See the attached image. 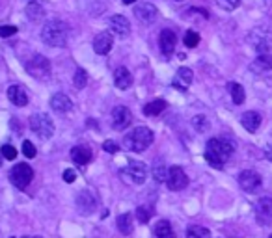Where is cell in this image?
Wrapping results in <instances>:
<instances>
[{
	"mask_svg": "<svg viewBox=\"0 0 272 238\" xmlns=\"http://www.w3.org/2000/svg\"><path fill=\"white\" fill-rule=\"evenodd\" d=\"M136 0H123V4H127V6H131V4H135Z\"/></svg>",
	"mask_w": 272,
	"mask_h": 238,
	"instance_id": "obj_42",
	"label": "cell"
},
{
	"mask_svg": "<svg viewBox=\"0 0 272 238\" xmlns=\"http://www.w3.org/2000/svg\"><path fill=\"white\" fill-rule=\"evenodd\" d=\"M186 238H211L207 227H201V225H190L186 229Z\"/></svg>",
	"mask_w": 272,
	"mask_h": 238,
	"instance_id": "obj_29",
	"label": "cell"
},
{
	"mask_svg": "<svg viewBox=\"0 0 272 238\" xmlns=\"http://www.w3.org/2000/svg\"><path fill=\"white\" fill-rule=\"evenodd\" d=\"M192 77H194L192 69L181 67V69H177L176 77H174V86L177 89H181V91H186L190 87V84H192Z\"/></svg>",
	"mask_w": 272,
	"mask_h": 238,
	"instance_id": "obj_16",
	"label": "cell"
},
{
	"mask_svg": "<svg viewBox=\"0 0 272 238\" xmlns=\"http://www.w3.org/2000/svg\"><path fill=\"white\" fill-rule=\"evenodd\" d=\"M71 159L75 164L79 166H86L90 160H91V149L86 145H77L71 149Z\"/></svg>",
	"mask_w": 272,
	"mask_h": 238,
	"instance_id": "obj_21",
	"label": "cell"
},
{
	"mask_svg": "<svg viewBox=\"0 0 272 238\" xmlns=\"http://www.w3.org/2000/svg\"><path fill=\"white\" fill-rule=\"evenodd\" d=\"M192 127L198 132H205L209 128V119L205 116H196V118H192Z\"/></svg>",
	"mask_w": 272,
	"mask_h": 238,
	"instance_id": "obj_34",
	"label": "cell"
},
{
	"mask_svg": "<svg viewBox=\"0 0 272 238\" xmlns=\"http://www.w3.org/2000/svg\"><path fill=\"white\" fill-rule=\"evenodd\" d=\"M30 128L34 134H38L41 140H48L54 134V123L48 114H34L30 118Z\"/></svg>",
	"mask_w": 272,
	"mask_h": 238,
	"instance_id": "obj_4",
	"label": "cell"
},
{
	"mask_svg": "<svg viewBox=\"0 0 272 238\" xmlns=\"http://www.w3.org/2000/svg\"><path fill=\"white\" fill-rule=\"evenodd\" d=\"M239 2H240V0H220V4H222L226 9L237 8V6H239Z\"/></svg>",
	"mask_w": 272,
	"mask_h": 238,
	"instance_id": "obj_40",
	"label": "cell"
},
{
	"mask_svg": "<svg viewBox=\"0 0 272 238\" xmlns=\"http://www.w3.org/2000/svg\"><path fill=\"white\" fill-rule=\"evenodd\" d=\"M41 0H28V4H40Z\"/></svg>",
	"mask_w": 272,
	"mask_h": 238,
	"instance_id": "obj_43",
	"label": "cell"
},
{
	"mask_svg": "<svg viewBox=\"0 0 272 238\" xmlns=\"http://www.w3.org/2000/svg\"><path fill=\"white\" fill-rule=\"evenodd\" d=\"M135 15L138 21L145 24H153L159 19V9L153 6L151 2H140L135 6Z\"/></svg>",
	"mask_w": 272,
	"mask_h": 238,
	"instance_id": "obj_8",
	"label": "cell"
},
{
	"mask_svg": "<svg viewBox=\"0 0 272 238\" xmlns=\"http://www.w3.org/2000/svg\"><path fill=\"white\" fill-rule=\"evenodd\" d=\"M69 38V26L64 21H48L43 24L41 30V40L48 47H64Z\"/></svg>",
	"mask_w": 272,
	"mask_h": 238,
	"instance_id": "obj_2",
	"label": "cell"
},
{
	"mask_svg": "<svg viewBox=\"0 0 272 238\" xmlns=\"http://www.w3.org/2000/svg\"><path fill=\"white\" fill-rule=\"evenodd\" d=\"M17 32L15 26H0V38H9V36H13Z\"/></svg>",
	"mask_w": 272,
	"mask_h": 238,
	"instance_id": "obj_37",
	"label": "cell"
},
{
	"mask_svg": "<svg viewBox=\"0 0 272 238\" xmlns=\"http://www.w3.org/2000/svg\"><path fill=\"white\" fill-rule=\"evenodd\" d=\"M239 184L244 192L254 194V192H257L261 188V177L256 171H252V169H244V171L239 173Z\"/></svg>",
	"mask_w": 272,
	"mask_h": 238,
	"instance_id": "obj_10",
	"label": "cell"
},
{
	"mask_svg": "<svg viewBox=\"0 0 272 238\" xmlns=\"http://www.w3.org/2000/svg\"><path fill=\"white\" fill-rule=\"evenodd\" d=\"M118 229L121 235H131L133 233V216L121 214L118 216Z\"/></svg>",
	"mask_w": 272,
	"mask_h": 238,
	"instance_id": "obj_27",
	"label": "cell"
},
{
	"mask_svg": "<svg viewBox=\"0 0 272 238\" xmlns=\"http://www.w3.org/2000/svg\"><path fill=\"white\" fill-rule=\"evenodd\" d=\"M103 149H104L106 153H110V155H112V153L118 151V143L112 142V140H106V142L103 143Z\"/></svg>",
	"mask_w": 272,
	"mask_h": 238,
	"instance_id": "obj_38",
	"label": "cell"
},
{
	"mask_svg": "<svg viewBox=\"0 0 272 238\" xmlns=\"http://www.w3.org/2000/svg\"><path fill=\"white\" fill-rule=\"evenodd\" d=\"M0 153H2L4 159H8V160H13L17 157V149L13 145H4V147L0 149Z\"/></svg>",
	"mask_w": 272,
	"mask_h": 238,
	"instance_id": "obj_36",
	"label": "cell"
},
{
	"mask_svg": "<svg viewBox=\"0 0 272 238\" xmlns=\"http://www.w3.org/2000/svg\"><path fill=\"white\" fill-rule=\"evenodd\" d=\"M50 108H52L54 112L65 114V112H69L73 108V103L67 95H64V93H56V95H52V99H50Z\"/></svg>",
	"mask_w": 272,
	"mask_h": 238,
	"instance_id": "obj_22",
	"label": "cell"
},
{
	"mask_svg": "<svg viewBox=\"0 0 272 238\" xmlns=\"http://www.w3.org/2000/svg\"><path fill=\"white\" fill-rule=\"evenodd\" d=\"M153 233H155L157 238H176V233H174L168 220H160V222L155 225Z\"/></svg>",
	"mask_w": 272,
	"mask_h": 238,
	"instance_id": "obj_24",
	"label": "cell"
},
{
	"mask_svg": "<svg viewBox=\"0 0 272 238\" xmlns=\"http://www.w3.org/2000/svg\"><path fill=\"white\" fill-rule=\"evenodd\" d=\"M112 45H114V40L110 32L97 34L95 40H93V50H95L97 54H108Z\"/></svg>",
	"mask_w": 272,
	"mask_h": 238,
	"instance_id": "obj_15",
	"label": "cell"
},
{
	"mask_svg": "<svg viewBox=\"0 0 272 238\" xmlns=\"http://www.w3.org/2000/svg\"><path fill=\"white\" fill-rule=\"evenodd\" d=\"M8 99L15 104V106H26V104H28V93H26V89H24L23 86H19V84L8 87Z\"/></svg>",
	"mask_w": 272,
	"mask_h": 238,
	"instance_id": "obj_18",
	"label": "cell"
},
{
	"mask_svg": "<svg viewBox=\"0 0 272 238\" xmlns=\"http://www.w3.org/2000/svg\"><path fill=\"white\" fill-rule=\"evenodd\" d=\"M183 43H184V45H186V47H188V48L198 47V43H200V34H198V32H194V30H188V32L184 34Z\"/></svg>",
	"mask_w": 272,
	"mask_h": 238,
	"instance_id": "obj_33",
	"label": "cell"
},
{
	"mask_svg": "<svg viewBox=\"0 0 272 238\" xmlns=\"http://www.w3.org/2000/svg\"><path fill=\"white\" fill-rule=\"evenodd\" d=\"M121 175L127 179L129 183L144 184L145 177H147V167H145L144 162H140V160H133V162H129L127 166L121 169Z\"/></svg>",
	"mask_w": 272,
	"mask_h": 238,
	"instance_id": "obj_7",
	"label": "cell"
},
{
	"mask_svg": "<svg viewBox=\"0 0 272 238\" xmlns=\"http://www.w3.org/2000/svg\"><path fill=\"white\" fill-rule=\"evenodd\" d=\"M168 173L170 169L166 167V164H164L162 160H155V162H153V177H155V181L166 183V181H168Z\"/></svg>",
	"mask_w": 272,
	"mask_h": 238,
	"instance_id": "obj_25",
	"label": "cell"
},
{
	"mask_svg": "<svg viewBox=\"0 0 272 238\" xmlns=\"http://www.w3.org/2000/svg\"><path fill=\"white\" fill-rule=\"evenodd\" d=\"M0 166H2V159H0Z\"/></svg>",
	"mask_w": 272,
	"mask_h": 238,
	"instance_id": "obj_45",
	"label": "cell"
},
{
	"mask_svg": "<svg viewBox=\"0 0 272 238\" xmlns=\"http://www.w3.org/2000/svg\"><path fill=\"white\" fill-rule=\"evenodd\" d=\"M131 121H133V114L129 108L125 106H116L112 110V127L116 130H123V128H127L131 125Z\"/></svg>",
	"mask_w": 272,
	"mask_h": 238,
	"instance_id": "obj_13",
	"label": "cell"
},
{
	"mask_svg": "<svg viewBox=\"0 0 272 238\" xmlns=\"http://www.w3.org/2000/svg\"><path fill=\"white\" fill-rule=\"evenodd\" d=\"M166 108V103L162 101V99H157V101H153V103L145 104L144 106V114L145 116H159L160 112Z\"/></svg>",
	"mask_w": 272,
	"mask_h": 238,
	"instance_id": "obj_28",
	"label": "cell"
},
{
	"mask_svg": "<svg viewBox=\"0 0 272 238\" xmlns=\"http://www.w3.org/2000/svg\"><path fill=\"white\" fill-rule=\"evenodd\" d=\"M108 24H110V30H112L116 36H120V38H125V36H129V32H131V23H129L127 17L123 15H114L110 21H108Z\"/></svg>",
	"mask_w": 272,
	"mask_h": 238,
	"instance_id": "obj_17",
	"label": "cell"
},
{
	"mask_svg": "<svg viewBox=\"0 0 272 238\" xmlns=\"http://www.w3.org/2000/svg\"><path fill=\"white\" fill-rule=\"evenodd\" d=\"M256 218L259 225H271L272 223V199L261 198L256 205Z\"/></svg>",
	"mask_w": 272,
	"mask_h": 238,
	"instance_id": "obj_12",
	"label": "cell"
},
{
	"mask_svg": "<svg viewBox=\"0 0 272 238\" xmlns=\"http://www.w3.org/2000/svg\"><path fill=\"white\" fill-rule=\"evenodd\" d=\"M155 136L147 127H136L131 134L125 136L123 140V145L127 147L129 151H135V153H142L145 151L149 145L153 143Z\"/></svg>",
	"mask_w": 272,
	"mask_h": 238,
	"instance_id": "obj_3",
	"label": "cell"
},
{
	"mask_svg": "<svg viewBox=\"0 0 272 238\" xmlns=\"http://www.w3.org/2000/svg\"><path fill=\"white\" fill-rule=\"evenodd\" d=\"M240 123H242V127L246 128L248 132H256L257 128L261 127V116L254 110L244 112V114L240 116Z\"/></svg>",
	"mask_w": 272,
	"mask_h": 238,
	"instance_id": "obj_20",
	"label": "cell"
},
{
	"mask_svg": "<svg viewBox=\"0 0 272 238\" xmlns=\"http://www.w3.org/2000/svg\"><path fill=\"white\" fill-rule=\"evenodd\" d=\"M75 203H77V208H79V212H80V214H84V216L93 214V210L97 208V199H95V196H93L91 192H88V190L79 192V196H77V199H75Z\"/></svg>",
	"mask_w": 272,
	"mask_h": 238,
	"instance_id": "obj_9",
	"label": "cell"
},
{
	"mask_svg": "<svg viewBox=\"0 0 272 238\" xmlns=\"http://www.w3.org/2000/svg\"><path fill=\"white\" fill-rule=\"evenodd\" d=\"M176 2H183V0H176Z\"/></svg>",
	"mask_w": 272,
	"mask_h": 238,
	"instance_id": "obj_46",
	"label": "cell"
},
{
	"mask_svg": "<svg viewBox=\"0 0 272 238\" xmlns=\"http://www.w3.org/2000/svg\"><path fill=\"white\" fill-rule=\"evenodd\" d=\"M23 155L26 159H34V157H36V147H34L32 142H28V140L23 142Z\"/></svg>",
	"mask_w": 272,
	"mask_h": 238,
	"instance_id": "obj_35",
	"label": "cell"
},
{
	"mask_svg": "<svg viewBox=\"0 0 272 238\" xmlns=\"http://www.w3.org/2000/svg\"><path fill=\"white\" fill-rule=\"evenodd\" d=\"M235 151V145L229 140H220V138H213L207 142V149H205V160L209 166H213L215 169H222L226 164V160L229 159Z\"/></svg>",
	"mask_w": 272,
	"mask_h": 238,
	"instance_id": "obj_1",
	"label": "cell"
},
{
	"mask_svg": "<svg viewBox=\"0 0 272 238\" xmlns=\"http://www.w3.org/2000/svg\"><path fill=\"white\" fill-rule=\"evenodd\" d=\"M265 157H267V159H269V160L272 162V145H269V147L265 149Z\"/></svg>",
	"mask_w": 272,
	"mask_h": 238,
	"instance_id": "obj_41",
	"label": "cell"
},
{
	"mask_svg": "<svg viewBox=\"0 0 272 238\" xmlns=\"http://www.w3.org/2000/svg\"><path fill=\"white\" fill-rule=\"evenodd\" d=\"M64 181L67 184L75 183V181H77V173H75L73 169H65V171H64Z\"/></svg>",
	"mask_w": 272,
	"mask_h": 238,
	"instance_id": "obj_39",
	"label": "cell"
},
{
	"mask_svg": "<svg viewBox=\"0 0 272 238\" xmlns=\"http://www.w3.org/2000/svg\"><path fill=\"white\" fill-rule=\"evenodd\" d=\"M24 67H26L28 75L36 80H45L48 79V75H50V62L41 54H36L34 58H30V60L24 64Z\"/></svg>",
	"mask_w": 272,
	"mask_h": 238,
	"instance_id": "obj_5",
	"label": "cell"
},
{
	"mask_svg": "<svg viewBox=\"0 0 272 238\" xmlns=\"http://www.w3.org/2000/svg\"><path fill=\"white\" fill-rule=\"evenodd\" d=\"M227 89H229V95L233 99V104H242L244 99H246V93H244V87L237 84V82H229L227 84Z\"/></svg>",
	"mask_w": 272,
	"mask_h": 238,
	"instance_id": "obj_26",
	"label": "cell"
},
{
	"mask_svg": "<svg viewBox=\"0 0 272 238\" xmlns=\"http://www.w3.org/2000/svg\"><path fill=\"white\" fill-rule=\"evenodd\" d=\"M166 184H168L170 190L179 192V190H183V188H186V184H188V177H186V173H184L179 166H174V167H170Z\"/></svg>",
	"mask_w": 272,
	"mask_h": 238,
	"instance_id": "obj_11",
	"label": "cell"
},
{
	"mask_svg": "<svg viewBox=\"0 0 272 238\" xmlns=\"http://www.w3.org/2000/svg\"><path fill=\"white\" fill-rule=\"evenodd\" d=\"M32 177H34V171L28 164H17V166H13V169L9 171V181H11V184H13L15 188H19V190H24L28 184L32 183Z\"/></svg>",
	"mask_w": 272,
	"mask_h": 238,
	"instance_id": "obj_6",
	"label": "cell"
},
{
	"mask_svg": "<svg viewBox=\"0 0 272 238\" xmlns=\"http://www.w3.org/2000/svg\"><path fill=\"white\" fill-rule=\"evenodd\" d=\"M45 15V11H43V8H41L40 4H28L26 6V17L30 19V21H40L41 17Z\"/></svg>",
	"mask_w": 272,
	"mask_h": 238,
	"instance_id": "obj_30",
	"label": "cell"
},
{
	"mask_svg": "<svg viewBox=\"0 0 272 238\" xmlns=\"http://www.w3.org/2000/svg\"><path fill=\"white\" fill-rule=\"evenodd\" d=\"M73 84H75V87L77 89H82V87H86V84H88V75H86V71L84 69H77L75 71V75H73Z\"/></svg>",
	"mask_w": 272,
	"mask_h": 238,
	"instance_id": "obj_31",
	"label": "cell"
},
{
	"mask_svg": "<svg viewBox=\"0 0 272 238\" xmlns=\"http://www.w3.org/2000/svg\"><path fill=\"white\" fill-rule=\"evenodd\" d=\"M151 216H153L151 206H138V208H136V218H138L140 223H147L151 220Z\"/></svg>",
	"mask_w": 272,
	"mask_h": 238,
	"instance_id": "obj_32",
	"label": "cell"
},
{
	"mask_svg": "<svg viewBox=\"0 0 272 238\" xmlns=\"http://www.w3.org/2000/svg\"><path fill=\"white\" fill-rule=\"evenodd\" d=\"M159 43H160V50L162 54L166 56H172L174 50H176V45H177V36L174 30H162L160 32V38H159Z\"/></svg>",
	"mask_w": 272,
	"mask_h": 238,
	"instance_id": "obj_14",
	"label": "cell"
},
{
	"mask_svg": "<svg viewBox=\"0 0 272 238\" xmlns=\"http://www.w3.org/2000/svg\"><path fill=\"white\" fill-rule=\"evenodd\" d=\"M250 69L254 73H265V71H271L272 69V56L271 54H259L252 62Z\"/></svg>",
	"mask_w": 272,
	"mask_h": 238,
	"instance_id": "obj_23",
	"label": "cell"
},
{
	"mask_svg": "<svg viewBox=\"0 0 272 238\" xmlns=\"http://www.w3.org/2000/svg\"><path fill=\"white\" fill-rule=\"evenodd\" d=\"M269 238H272V235H271V237H269Z\"/></svg>",
	"mask_w": 272,
	"mask_h": 238,
	"instance_id": "obj_47",
	"label": "cell"
},
{
	"mask_svg": "<svg viewBox=\"0 0 272 238\" xmlns=\"http://www.w3.org/2000/svg\"><path fill=\"white\" fill-rule=\"evenodd\" d=\"M114 84L118 89H129V87L133 86V75L129 73L127 67H118L116 73H114Z\"/></svg>",
	"mask_w": 272,
	"mask_h": 238,
	"instance_id": "obj_19",
	"label": "cell"
},
{
	"mask_svg": "<svg viewBox=\"0 0 272 238\" xmlns=\"http://www.w3.org/2000/svg\"><path fill=\"white\" fill-rule=\"evenodd\" d=\"M24 238H41V237H24Z\"/></svg>",
	"mask_w": 272,
	"mask_h": 238,
	"instance_id": "obj_44",
	"label": "cell"
}]
</instances>
